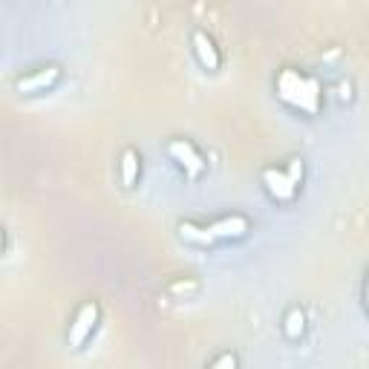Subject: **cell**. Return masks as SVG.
<instances>
[{"mask_svg":"<svg viewBox=\"0 0 369 369\" xmlns=\"http://www.w3.org/2000/svg\"><path fill=\"white\" fill-rule=\"evenodd\" d=\"M194 52L199 58V64L205 70H220V49L213 46V41L205 35V32H194Z\"/></svg>","mask_w":369,"mask_h":369,"instance_id":"8992f818","label":"cell"},{"mask_svg":"<svg viewBox=\"0 0 369 369\" xmlns=\"http://www.w3.org/2000/svg\"><path fill=\"white\" fill-rule=\"evenodd\" d=\"M196 289V283H191V280H184V283H173L170 286V292L173 294H182V292H194Z\"/></svg>","mask_w":369,"mask_h":369,"instance_id":"7c38bea8","label":"cell"},{"mask_svg":"<svg viewBox=\"0 0 369 369\" xmlns=\"http://www.w3.org/2000/svg\"><path fill=\"white\" fill-rule=\"evenodd\" d=\"M286 173L292 176V182H294V184H300V182H303V162H300V159H292Z\"/></svg>","mask_w":369,"mask_h":369,"instance_id":"8fae6325","label":"cell"},{"mask_svg":"<svg viewBox=\"0 0 369 369\" xmlns=\"http://www.w3.org/2000/svg\"><path fill=\"white\" fill-rule=\"evenodd\" d=\"M179 237L194 242V245H213V239H217L211 228H202V225H194V223H182L179 225Z\"/></svg>","mask_w":369,"mask_h":369,"instance_id":"ba28073f","label":"cell"},{"mask_svg":"<svg viewBox=\"0 0 369 369\" xmlns=\"http://www.w3.org/2000/svg\"><path fill=\"white\" fill-rule=\"evenodd\" d=\"M168 156L191 176H199L205 170V159L199 156V150L191 142H184V139H170L168 142Z\"/></svg>","mask_w":369,"mask_h":369,"instance_id":"7a4b0ae2","label":"cell"},{"mask_svg":"<svg viewBox=\"0 0 369 369\" xmlns=\"http://www.w3.org/2000/svg\"><path fill=\"white\" fill-rule=\"evenodd\" d=\"M58 75H61V70L49 64V67H44V70L32 73V75L20 78V81H18V89H20V92H41V89H46V87H52V84L58 81Z\"/></svg>","mask_w":369,"mask_h":369,"instance_id":"52a82bcc","label":"cell"},{"mask_svg":"<svg viewBox=\"0 0 369 369\" xmlns=\"http://www.w3.org/2000/svg\"><path fill=\"white\" fill-rule=\"evenodd\" d=\"M96 323H99V306L96 303H84L78 309V315H75V320H73V326H70V346L73 349L84 346V341L92 334Z\"/></svg>","mask_w":369,"mask_h":369,"instance_id":"277c9868","label":"cell"},{"mask_svg":"<svg viewBox=\"0 0 369 369\" xmlns=\"http://www.w3.org/2000/svg\"><path fill=\"white\" fill-rule=\"evenodd\" d=\"M277 96L306 115H318L320 110V84L312 75H303L292 67L277 75Z\"/></svg>","mask_w":369,"mask_h":369,"instance_id":"6da1fadb","label":"cell"},{"mask_svg":"<svg viewBox=\"0 0 369 369\" xmlns=\"http://www.w3.org/2000/svg\"><path fill=\"white\" fill-rule=\"evenodd\" d=\"M139 179V153L136 150H125L121 153V184L133 188Z\"/></svg>","mask_w":369,"mask_h":369,"instance_id":"9c48e42d","label":"cell"},{"mask_svg":"<svg viewBox=\"0 0 369 369\" xmlns=\"http://www.w3.org/2000/svg\"><path fill=\"white\" fill-rule=\"evenodd\" d=\"M211 231L217 239H239V237L249 234V220H245L242 213H231V217H223V220L213 223Z\"/></svg>","mask_w":369,"mask_h":369,"instance_id":"5b68a950","label":"cell"},{"mask_svg":"<svg viewBox=\"0 0 369 369\" xmlns=\"http://www.w3.org/2000/svg\"><path fill=\"white\" fill-rule=\"evenodd\" d=\"M211 366H217V369H220V366H237V358H234V355H220Z\"/></svg>","mask_w":369,"mask_h":369,"instance_id":"4fadbf2b","label":"cell"},{"mask_svg":"<svg viewBox=\"0 0 369 369\" xmlns=\"http://www.w3.org/2000/svg\"><path fill=\"white\" fill-rule=\"evenodd\" d=\"M363 297H366V312H369V274H366V292H363Z\"/></svg>","mask_w":369,"mask_h":369,"instance_id":"5bb4252c","label":"cell"},{"mask_svg":"<svg viewBox=\"0 0 369 369\" xmlns=\"http://www.w3.org/2000/svg\"><path fill=\"white\" fill-rule=\"evenodd\" d=\"M283 332H286L289 341H297V337L306 332V315L300 309H292L286 315V320H283Z\"/></svg>","mask_w":369,"mask_h":369,"instance_id":"30bf717a","label":"cell"},{"mask_svg":"<svg viewBox=\"0 0 369 369\" xmlns=\"http://www.w3.org/2000/svg\"><path fill=\"white\" fill-rule=\"evenodd\" d=\"M263 184L271 199L277 202H292L297 196V184L292 182V176L286 170H277V168H265L263 170Z\"/></svg>","mask_w":369,"mask_h":369,"instance_id":"3957f363","label":"cell"}]
</instances>
